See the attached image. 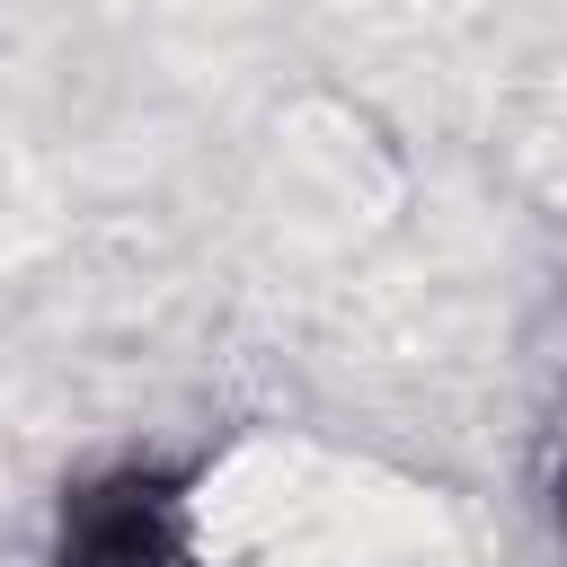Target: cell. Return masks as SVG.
Instances as JSON below:
<instances>
[{"label":"cell","mask_w":567,"mask_h":567,"mask_svg":"<svg viewBox=\"0 0 567 567\" xmlns=\"http://www.w3.org/2000/svg\"><path fill=\"white\" fill-rule=\"evenodd\" d=\"M177 549V496H159L151 478L97 487L71 514V567H159Z\"/></svg>","instance_id":"1"}]
</instances>
